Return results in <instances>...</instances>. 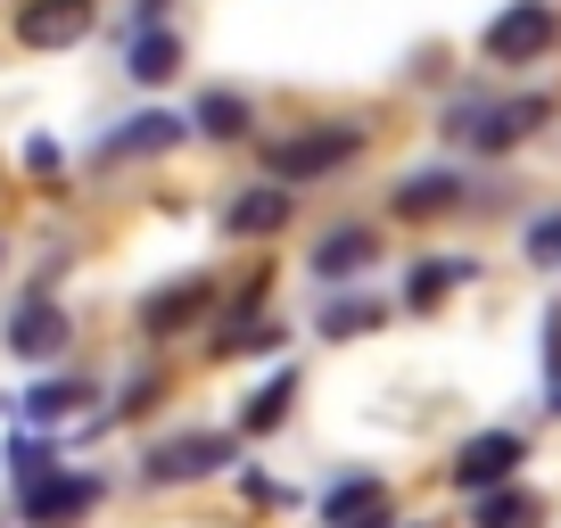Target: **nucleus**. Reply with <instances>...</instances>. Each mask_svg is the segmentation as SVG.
Wrapping results in <instances>:
<instances>
[{
	"mask_svg": "<svg viewBox=\"0 0 561 528\" xmlns=\"http://www.w3.org/2000/svg\"><path fill=\"white\" fill-rule=\"evenodd\" d=\"M355 149H364V133H355V124H306V133H280V141H264V174H280V182L339 174Z\"/></svg>",
	"mask_w": 561,
	"mask_h": 528,
	"instance_id": "obj_1",
	"label": "nucleus"
},
{
	"mask_svg": "<svg viewBox=\"0 0 561 528\" xmlns=\"http://www.w3.org/2000/svg\"><path fill=\"white\" fill-rule=\"evenodd\" d=\"M553 116V100H537V91H528V100H455L446 107V133H462V141H479V149H512V141H528V133H537V124Z\"/></svg>",
	"mask_w": 561,
	"mask_h": 528,
	"instance_id": "obj_2",
	"label": "nucleus"
},
{
	"mask_svg": "<svg viewBox=\"0 0 561 528\" xmlns=\"http://www.w3.org/2000/svg\"><path fill=\"white\" fill-rule=\"evenodd\" d=\"M553 34H561V18H553V0H512L504 18L479 34V50L495 58V67H528V58H545L553 50Z\"/></svg>",
	"mask_w": 561,
	"mask_h": 528,
	"instance_id": "obj_3",
	"label": "nucleus"
},
{
	"mask_svg": "<svg viewBox=\"0 0 561 528\" xmlns=\"http://www.w3.org/2000/svg\"><path fill=\"white\" fill-rule=\"evenodd\" d=\"M520 462H528V438H520V429H479V438H462V446H455L446 479H455L462 495H488V487H504Z\"/></svg>",
	"mask_w": 561,
	"mask_h": 528,
	"instance_id": "obj_4",
	"label": "nucleus"
},
{
	"mask_svg": "<svg viewBox=\"0 0 561 528\" xmlns=\"http://www.w3.org/2000/svg\"><path fill=\"white\" fill-rule=\"evenodd\" d=\"M100 504V479H83V471H34L18 487V512H25V528H67V520H83V512Z\"/></svg>",
	"mask_w": 561,
	"mask_h": 528,
	"instance_id": "obj_5",
	"label": "nucleus"
},
{
	"mask_svg": "<svg viewBox=\"0 0 561 528\" xmlns=\"http://www.w3.org/2000/svg\"><path fill=\"white\" fill-rule=\"evenodd\" d=\"M91 18H100L91 0H25L18 9V42L25 50H75V42L91 34Z\"/></svg>",
	"mask_w": 561,
	"mask_h": 528,
	"instance_id": "obj_6",
	"label": "nucleus"
},
{
	"mask_svg": "<svg viewBox=\"0 0 561 528\" xmlns=\"http://www.w3.org/2000/svg\"><path fill=\"white\" fill-rule=\"evenodd\" d=\"M231 462V438L224 429H191V438H165L158 455H149V479L158 487H174V479H207V471H224Z\"/></svg>",
	"mask_w": 561,
	"mask_h": 528,
	"instance_id": "obj_7",
	"label": "nucleus"
},
{
	"mask_svg": "<svg viewBox=\"0 0 561 528\" xmlns=\"http://www.w3.org/2000/svg\"><path fill=\"white\" fill-rule=\"evenodd\" d=\"M207 298H215V289L198 282V273H191V282H165V289H149V298H140V331H149V338H174V331H191V322L207 314Z\"/></svg>",
	"mask_w": 561,
	"mask_h": 528,
	"instance_id": "obj_8",
	"label": "nucleus"
},
{
	"mask_svg": "<svg viewBox=\"0 0 561 528\" xmlns=\"http://www.w3.org/2000/svg\"><path fill=\"white\" fill-rule=\"evenodd\" d=\"M182 133H191V116H165V107H140V116H124L116 133H107V165H124V158H158V149H174Z\"/></svg>",
	"mask_w": 561,
	"mask_h": 528,
	"instance_id": "obj_9",
	"label": "nucleus"
},
{
	"mask_svg": "<svg viewBox=\"0 0 561 528\" xmlns=\"http://www.w3.org/2000/svg\"><path fill=\"white\" fill-rule=\"evenodd\" d=\"M9 347H18L25 364H50V355L67 347V314H58L50 298H25L18 314H9Z\"/></svg>",
	"mask_w": 561,
	"mask_h": 528,
	"instance_id": "obj_10",
	"label": "nucleus"
},
{
	"mask_svg": "<svg viewBox=\"0 0 561 528\" xmlns=\"http://www.w3.org/2000/svg\"><path fill=\"white\" fill-rule=\"evenodd\" d=\"M371 256H380L371 231H331V240H314V282H355Z\"/></svg>",
	"mask_w": 561,
	"mask_h": 528,
	"instance_id": "obj_11",
	"label": "nucleus"
},
{
	"mask_svg": "<svg viewBox=\"0 0 561 528\" xmlns=\"http://www.w3.org/2000/svg\"><path fill=\"white\" fill-rule=\"evenodd\" d=\"M224 223L240 231V240H256V231H280V223H289V182L273 174L264 191H240V207H231Z\"/></svg>",
	"mask_w": 561,
	"mask_h": 528,
	"instance_id": "obj_12",
	"label": "nucleus"
},
{
	"mask_svg": "<svg viewBox=\"0 0 561 528\" xmlns=\"http://www.w3.org/2000/svg\"><path fill=\"white\" fill-rule=\"evenodd\" d=\"M471 273H479L471 256H421V273H413V282H404V306H413V314H430V306H438L446 289H462V282H471Z\"/></svg>",
	"mask_w": 561,
	"mask_h": 528,
	"instance_id": "obj_13",
	"label": "nucleus"
},
{
	"mask_svg": "<svg viewBox=\"0 0 561 528\" xmlns=\"http://www.w3.org/2000/svg\"><path fill=\"white\" fill-rule=\"evenodd\" d=\"M124 67H133V83H165V74H182V42L165 34V25H140Z\"/></svg>",
	"mask_w": 561,
	"mask_h": 528,
	"instance_id": "obj_14",
	"label": "nucleus"
},
{
	"mask_svg": "<svg viewBox=\"0 0 561 528\" xmlns=\"http://www.w3.org/2000/svg\"><path fill=\"white\" fill-rule=\"evenodd\" d=\"M371 512H388V479H339V487L322 495V528L371 520Z\"/></svg>",
	"mask_w": 561,
	"mask_h": 528,
	"instance_id": "obj_15",
	"label": "nucleus"
},
{
	"mask_svg": "<svg viewBox=\"0 0 561 528\" xmlns=\"http://www.w3.org/2000/svg\"><path fill=\"white\" fill-rule=\"evenodd\" d=\"M191 124L207 133V141H248V133H256V116H248V100H240V91H207Z\"/></svg>",
	"mask_w": 561,
	"mask_h": 528,
	"instance_id": "obj_16",
	"label": "nucleus"
},
{
	"mask_svg": "<svg viewBox=\"0 0 561 528\" xmlns=\"http://www.w3.org/2000/svg\"><path fill=\"white\" fill-rule=\"evenodd\" d=\"M83 397H91V388L83 380H42V388H25V422H34V429H50V422H75V405H83Z\"/></svg>",
	"mask_w": 561,
	"mask_h": 528,
	"instance_id": "obj_17",
	"label": "nucleus"
},
{
	"mask_svg": "<svg viewBox=\"0 0 561 528\" xmlns=\"http://www.w3.org/2000/svg\"><path fill=\"white\" fill-rule=\"evenodd\" d=\"M289 397H298V371H273V380H264L256 397H248V405H240V429H248V438H264V429H280V413H289Z\"/></svg>",
	"mask_w": 561,
	"mask_h": 528,
	"instance_id": "obj_18",
	"label": "nucleus"
},
{
	"mask_svg": "<svg viewBox=\"0 0 561 528\" xmlns=\"http://www.w3.org/2000/svg\"><path fill=\"white\" fill-rule=\"evenodd\" d=\"M471 520H479V528H537V495H520V487L504 479V487H488V495L471 504Z\"/></svg>",
	"mask_w": 561,
	"mask_h": 528,
	"instance_id": "obj_19",
	"label": "nucleus"
},
{
	"mask_svg": "<svg viewBox=\"0 0 561 528\" xmlns=\"http://www.w3.org/2000/svg\"><path fill=\"white\" fill-rule=\"evenodd\" d=\"M462 198V174H413L397 191V215H446Z\"/></svg>",
	"mask_w": 561,
	"mask_h": 528,
	"instance_id": "obj_20",
	"label": "nucleus"
},
{
	"mask_svg": "<svg viewBox=\"0 0 561 528\" xmlns=\"http://www.w3.org/2000/svg\"><path fill=\"white\" fill-rule=\"evenodd\" d=\"M371 322H380V298H339V306H322V338H364Z\"/></svg>",
	"mask_w": 561,
	"mask_h": 528,
	"instance_id": "obj_21",
	"label": "nucleus"
},
{
	"mask_svg": "<svg viewBox=\"0 0 561 528\" xmlns=\"http://www.w3.org/2000/svg\"><path fill=\"white\" fill-rule=\"evenodd\" d=\"M528 256H537V264H561V215H537V223H528Z\"/></svg>",
	"mask_w": 561,
	"mask_h": 528,
	"instance_id": "obj_22",
	"label": "nucleus"
},
{
	"mask_svg": "<svg viewBox=\"0 0 561 528\" xmlns=\"http://www.w3.org/2000/svg\"><path fill=\"white\" fill-rule=\"evenodd\" d=\"M9 471H18V487H25V479H34V471H50V455H42L34 438H18V446H9Z\"/></svg>",
	"mask_w": 561,
	"mask_h": 528,
	"instance_id": "obj_23",
	"label": "nucleus"
}]
</instances>
